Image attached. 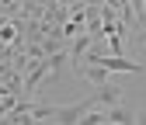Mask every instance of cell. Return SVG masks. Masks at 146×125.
Masks as SVG:
<instances>
[{"label":"cell","mask_w":146,"mask_h":125,"mask_svg":"<svg viewBox=\"0 0 146 125\" xmlns=\"http://www.w3.org/2000/svg\"><path fill=\"white\" fill-rule=\"evenodd\" d=\"M77 77H84V80H90V83H94V87H101L104 80H111V69H104L101 63H84Z\"/></svg>","instance_id":"cell-3"},{"label":"cell","mask_w":146,"mask_h":125,"mask_svg":"<svg viewBox=\"0 0 146 125\" xmlns=\"http://www.w3.org/2000/svg\"><path fill=\"white\" fill-rule=\"evenodd\" d=\"M90 97H94L98 108H108V104H118V101H122V87H118L115 80H104V83H101Z\"/></svg>","instance_id":"cell-1"},{"label":"cell","mask_w":146,"mask_h":125,"mask_svg":"<svg viewBox=\"0 0 146 125\" xmlns=\"http://www.w3.org/2000/svg\"><path fill=\"white\" fill-rule=\"evenodd\" d=\"M45 77H49V69H45V56H42V59H31V66L25 69V94H31Z\"/></svg>","instance_id":"cell-2"},{"label":"cell","mask_w":146,"mask_h":125,"mask_svg":"<svg viewBox=\"0 0 146 125\" xmlns=\"http://www.w3.org/2000/svg\"><path fill=\"white\" fill-rule=\"evenodd\" d=\"M104 115H108V122H115V125H129V122H136V111L125 108L122 101H118V104H108Z\"/></svg>","instance_id":"cell-4"},{"label":"cell","mask_w":146,"mask_h":125,"mask_svg":"<svg viewBox=\"0 0 146 125\" xmlns=\"http://www.w3.org/2000/svg\"><path fill=\"white\" fill-rule=\"evenodd\" d=\"M84 4H94V7H101V4H104V0H84Z\"/></svg>","instance_id":"cell-6"},{"label":"cell","mask_w":146,"mask_h":125,"mask_svg":"<svg viewBox=\"0 0 146 125\" xmlns=\"http://www.w3.org/2000/svg\"><path fill=\"white\" fill-rule=\"evenodd\" d=\"M56 108H59V104H42V101H31V118H35V122H52V118H56Z\"/></svg>","instance_id":"cell-5"}]
</instances>
